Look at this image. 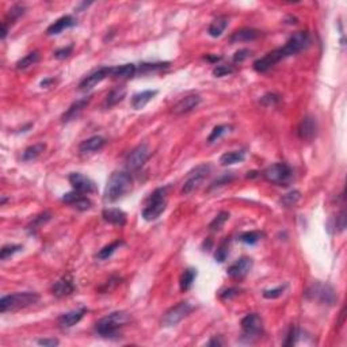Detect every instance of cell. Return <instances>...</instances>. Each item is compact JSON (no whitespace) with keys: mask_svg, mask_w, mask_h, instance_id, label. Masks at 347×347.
<instances>
[{"mask_svg":"<svg viewBox=\"0 0 347 347\" xmlns=\"http://www.w3.org/2000/svg\"><path fill=\"white\" fill-rule=\"evenodd\" d=\"M132 189V175L126 171H114L106 183L103 200L105 202H115L126 196Z\"/></svg>","mask_w":347,"mask_h":347,"instance_id":"1","label":"cell"},{"mask_svg":"<svg viewBox=\"0 0 347 347\" xmlns=\"http://www.w3.org/2000/svg\"><path fill=\"white\" fill-rule=\"evenodd\" d=\"M130 320H132V316L128 312H113L96 321L95 331L102 338H114L118 335L119 328L128 324Z\"/></svg>","mask_w":347,"mask_h":347,"instance_id":"2","label":"cell"},{"mask_svg":"<svg viewBox=\"0 0 347 347\" xmlns=\"http://www.w3.org/2000/svg\"><path fill=\"white\" fill-rule=\"evenodd\" d=\"M40 301V294L34 292H21L3 296L0 298V312H14L28 308Z\"/></svg>","mask_w":347,"mask_h":347,"instance_id":"3","label":"cell"},{"mask_svg":"<svg viewBox=\"0 0 347 347\" xmlns=\"http://www.w3.org/2000/svg\"><path fill=\"white\" fill-rule=\"evenodd\" d=\"M305 298L309 301L319 302L321 305L332 306L335 302L338 301V296L335 289L324 282H313L309 288L305 290Z\"/></svg>","mask_w":347,"mask_h":347,"instance_id":"4","label":"cell"},{"mask_svg":"<svg viewBox=\"0 0 347 347\" xmlns=\"http://www.w3.org/2000/svg\"><path fill=\"white\" fill-rule=\"evenodd\" d=\"M165 193H167V188H160L156 189L155 192L149 196L148 201H146L145 208L142 209V217H144V220L153 221V220L159 219L160 215L167 208Z\"/></svg>","mask_w":347,"mask_h":347,"instance_id":"5","label":"cell"},{"mask_svg":"<svg viewBox=\"0 0 347 347\" xmlns=\"http://www.w3.org/2000/svg\"><path fill=\"white\" fill-rule=\"evenodd\" d=\"M262 177L269 183L278 186H288L293 179L292 167L286 163H275L262 172Z\"/></svg>","mask_w":347,"mask_h":347,"instance_id":"6","label":"cell"},{"mask_svg":"<svg viewBox=\"0 0 347 347\" xmlns=\"http://www.w3.org/2000/svg\"><path fill=\"white\" fill-rule=\"evenodd\" d=\"M311 44V36L308 32H297L294 33L290 38H289L286 44L279 48L281 49V53H282L283 59L286 57H290V56H294L297 53H300L301 51H304L305 48H308Z\"/></svg>","mask_w":347,"mask_h":347,"instance_id":"7","label":"cell"},{"mask_svg":"<svg viewBox=\"0 0 347 347\" xmlns=\"http://www.w3.org/2000/svg\"><path fill=\"white\" fill-rule=\"evenodd\" d=\"M210 172H212V165L209 163L197 165L196 168L189 172L188 179H186V182L183 185V194H190V193L196 192L197 189L204 183V181L209 177Z\"/></svg>","mask_w":347,"mask_h":347,"instance_id":"8","label":"cell"},{"mask_svg":"<svg viewBox=\"0 0 347 347\" xmlns=\"http://www.w3.org/2000/svg\"><path fill=\"white\" fill-rule=\"evenodd\" d=\"M193 309L194 308H193L190 302H179V304H177V305L165 312L163 319H161V324H163V327H173V325L181 323L185 317H188L193 312Z\"/></svg>","mask_w":347,"mask_h":347,"instance_id":"9","label":"cell"},{"mask_svg":"<svg viewBox=\"0 0 347 347\" xmlns=\"http://www.w3.org/2000/svg\"><path fill=\"white\" fill-rule=\"evenodd\" d=\"M243 336L251 342V339L259 338L263 331V320L258 313H250L242 319Z\"/></svg>","mask_w":347,"mask_h":347,"instance_id":"10","label":"cell"},{"mask_svg":"<svg viewBox=\"0 0 347 347\" xmlns=\"http://www.w3.org/2000/svg\"><path fill=\"white\" fill-rule=\"evenodd\" d=\"M151 156V151H149V146L146 144H140L134 149H132V152L129 153L125 163H126V168L129 171H137L145 164V161L149 159Z\"/></svg>","mask_w":347,"mask_h":347,"instance_id":"11","label":"cell"},{"mask_svg":"<svg viewBox=\"0 0 347 347\" xmlns=\"http://www.w3.org/2000/svg\"><path fill=\"white\" fill-rule=\"evenodd\" d=\"M111 73H113V67H101V68H98L90 75H87L86 78L79 83V90L80 91H90L96 84L103 82L107 76H111Z\"/></svg>","mask_w":347,"mask_h":347,"instance_id":"12","label":"cell"},{"mask_svg":"<svg viewBox=\"0 0 347 347\" xmlns=\"http://www.w3.org/2000/svg\"><path fill=\"white\" fill-rule=\"evenodd\" d=\"M68 181L71 183V186L73 188V190L78 193H82V194H91V193L95 192V183L92 182L91 179L83 175L80 172H71L68 177Z\"/></svg>","mask_w":347,"mask_h":347,"instance_id":"13","label":"cell"},{"mask_svg":"<svg viewBox=\"0 0 347 347\" xmlns=\"http://www.w3.org/2000/svg\"><path fill=\"white\" fill-rule=\"evenodd\" d=\"M317 134V122L315 117L312 115H305L298 123L297 128V136L302 141H312Z\"/></svg>","mask_w":347,"mask_h":347,"instance_id":"14","label":"cell"},{"mask_svg":"<svg viewBox=\"0 0 347 347\" xmlns=\"http://www.w3.org/2000/svg\"><path fill=\"white\" fill-rule=\"evenodd\" d=\"M283 56L281 53V49H275V51L269 52L267 55L263 56L262 59H258L254 63V69L258 73H265L267 71L273 68L274 65H277L279 61H282Z\"/></svg>","mask_w":347,"mask_h":347,"instance_id":"15","label":"cell"},{"mask_svg":"<svg viewBox=\"0 0 347 347\" xmlns=\"http://www.w3.org/2000/svg\"><path fill=\"white\" fill-rule=\"evenodd\" d=\"M252 265H254V262H252L251 258L243 256V258L238 259L236 262H233L232 265L229 266L227 273H228V275L231 278L242 279L251 271Z\"/></svg>","mask_w":347,"mask_h":347,"instance_id":"16","label":"cell"},{"mask_svg":"<svg viewBox=\"0 0 347 347\" xmlns=\"http://www.w3.org/2000/svg\"><path fill=\"white\" fill-rule=\"evenodd\" d=\"M202 98L197 94H192V95H188L182 98L181 101L177 103V105L172 107V113L175 115H182L188 114L190 111H193L194 109H197L198 106L201 105Z\"/></svg>","mask_w":347,"mask_h":347,"instance_id":"17","label":"cell"},{"mask_svg":"<svg viewBox=\"0 0 347 347\" xmlns=\"http://www.w3.org/2000/svg\"><path fill=\"white\" fill-rule=\"evenodd\" d=\"M91 99H92V96L88 95V96H84V98H80V99H78V101L73 102L72 105L69 106L68 109H67V111H65L64 114L61 115V121H63L64 123H67V122H71V121H73V119L78 118L79 115L83 113V110L86 109L87 106L90 105Z\"/></svg>","mask_w":347,"mask_h":347,"instance_id":"18","label":"cell"},{"mask_svg":"<svg viewBox=\"0 0 347 347\" xmlns=\"http://www.w3.org/2000/svg\"><path fill=\"white\" fill-rule=\"evenodd\" d=\"M63 202L68 204V205H71L72 208H75V209L80 210V212L88 210L92 206V202L90 201L84 194L75 192V190L64 194V197H63Z\"/></svg>","mask_w":347,"mask_h":347,"instance_id":"19","label":"cell"},{"mask_svg":"<svg viewBox=\"0 0 347 347\" xmlns=\"http://www.w3.org/2000/svg\"><path fill=\"white\" fill-rule=\"evenodd\" d=\"M75 292V285H73V279L69 274L64 275L63 278H60L57 282L53 283L52 286V294L57 298H63Z\"/></svg>","mask_w":347,"mask_h":347,"instance_id":"20","label":"cell"},{"mask_svg":"<svg viewBox=\"0 0 347 347\" xmlns=\"http://www.w3.org/2000/svg\"><path fill=\"white\" fill-rule=\"evenodd\" d=\"M87 313L86 308H79V309H75V311L67 312V313H63L57 319V324L61 328H71L75 324H78L79 321L84 317V315Z\"/></svg>","mask_w":347,"mask_h":347,"instance_id":"21","label":"cell"},{"mask_svg":"<svg viewBox=\"0 0 347 347\" xmlns=\"http://www.w3.org/2000/svg\"><path fill=\"white\" fill-rule=\"evenodd\" d=\"M106 138L102 136H92V137L87 138L84 141L80 142L79 145V152L82 155H91L95 152L101 151L102 148L105 146Z\"/></svg>","mask_w":347,"mask_h":347,"instance_id":"22","label":"cell"},{"mask_svg":"<svg viewBox=\"0 0 347 347\" xmlns=\"http://www.w3.org/2000/svg\"><path fill=\"white\" fill-rule=\"evenodd\" d=\"M73 26H76V19L73 18L72 15H64L46 29V34L48 36H57L60 33H63L67 29L73 28Z\"/></svg>","mask_w":347,"mask_h":347,"instance_id":"23","label":"cell"},{"mask_svg":"<svg viewBox=\"0 0 347 347\" xmlns=\"http://www.w3.org/2000/svg\"><path fill=\"white\" fill-rule=\"evenodd\" d=\"M102 217L109 224L118 225V227H123L126 224V213L118 208H107L102 212Z\"/></svg>","mask_w":347,"mask_h":347,"instance_id":"24","label":"cell"},{"mask_svg":"<svg viewBox=\"0 0 347 347\" xmlns=\"http://www.w3.org/2000/svg\"><path fill=\"white\" fill-rule=\"evenodd\" d=\"M262 33L256 29H250V28H244V29H239L235 33H232V36L229 37V41L232 44H239V42H250V41H255L256 38H259Z\"/></svg>","mask_w":347,"mask_h":347,"instance_id":"25","label":"cell"},{"mask_svg":"<svg viewBox=\"0 0 347 347\" xmlns=\"http://www.w3.org/2000/svg\"><path fill=\"white\" fill-rule=\"evenodd\" d=\"M126 96V87L125 86H118L113 88L111 91L107 94L105 102H103V107L105 109H111L119 103V102L123 101V98Z\"/></svg>","mask_w":347,"mask_h":347,"instance_id":"26","label":"cell"},{"mask_svg":"<svg viewBox=\"0 0 347 347\" xmlns=\"http://www.w3.org/2000/svg\"><path fill=\"white\" fill-rule=\"evenodd\" d=\"M157 95L156 90H145V91L138 92L132 96V107L134 110L144 109L149 102L153 99V96Z\"/></svg>","mask_w":347,"mask_h":347,"instance_id":"27","label":"cell"},{"mask_svg":"<svg viewBox=\"0 0 347 347\" xmlns=\"http://www.w3.org/2000/svg\"><path fill=\"white\" fill-rule=\"evenodd\" d=\"M228 28V18L225 15H220L216 19H213V22L209 25L208 33L210 37L217 38V37L223 36V33L225 32V29Z\"/></svg>","mask_w":347,"mask_h":347,"instance_id":"28","label":"cell"},{"mask_svg":"<svg viewBox=\"0 0 347 347\" xmlns=\"http://www.w3.org/2000/svg\"><path fill=\"white\" fill-rule=\"evenodd\" d=\"M137 75V65L136 64H123L119 67H113L111 76L114 79H129Z\"/></svg>","mask_w":347,"mask_h":347,"instance_id":"29","label":"cell"},{"mask_svg":"<svg viewBox=\"0 0 347 347\" xmlns=\"http://www.w3.org/2000/svg\"><path fill=\"white\" fill-rule=\"evenodd\" d=\"M46 151V144L44 142H38V144H34V145L28 146L22 153V160L23 161H33V160L38 159L40 156Z\"/></svg>","mask_w":347,"mask_h":347,"instance_id":"30","label":"cell"},{"mask_svg":"<svg viewBox=\"0 0 347 347\" xmlns=\"http://www.w3.org/2000/svg\"><path fill=\"white\" fill-rule=\"evenodd\" d=\"M246 159V152L244 151H231L225 152L224 155L220 157V164L221 165H232L236 163H242Z\"/></svg>","mask_w":347,"mask_h":347,"instance_id":"31","label":"cell"},{"mask_svg":"<svg viewBox=\"0 0 347 347\" xmlns=\"http://www.w3.org/2000/svg\"><path fill=\"white\" fill-rule=\"evenodd\" d=\"M197 278V269H186L183 271V274L181 275V279H179V286H181V290L182 292H189L192 289L193 283Z\"/></svg>","mask_w":347,"mask_h":347,"instance_id":"32","label":"cell"},{"mask_svg":"<svg viewBox=\"0 0 347 347\" xmlns=\"http://www.w3.org/2000/svg\"><path fill=\"white\" fill-rule=\"evenodd\" d=\"M169 67V63H142L140 67H137L138 75H148V73H155L164 71Z\"/></svg>","mask_w":347,"mask_h":347,"instance_id":"33","label":"cell"},{"mask_svg":"<svg viewBox=\"0 0 347 347\" xmlns=\"http://www.w3.org/2000/svg\"><path fill=\"white\" fill-rule=\"evenodd\" d=\"M38 61H40V53L37 51H34L19 60L18 63L15 64V68L18 69V71H25V69L30 68L32 65L37 64Z\"/></svg>","mask_w":347,"mask_h":347,"instance_id":"34","label":"cell"},{"mask_svg":"<svg viewBox=\"0 0 347 347\" xmlns=\"http://www.w3.org/2000/svg\"><path fill=\"white\" fill-rule=\"evenodd\" d=\"M52 215L48 213V212H44L41 215H38L37 217H34L32 223L28 225V232L29 233H36L38 229L41 228L42 225H45L49 220H51Z\"/></svg>","mask_w":347,"mask_h":347,"instance_id":"35","label":"cell"},{"mask_svg":"<svg viewBox=\"0 0 347 347\" xmlns=\"http://www.w3.org/2000/svg\"><path fill=\"white\" fill-rule=\"evenodd\" d=\"M123 242L122 240H117V242H113L110 243V244H107V246H105L103 248H102L101 251L96 254V258L101 260H106L109 259L110 256L113 255L117 250H118L119 247L122 246Z\"/></svg>","mask_w":347,"mask_h":347,"instance_id":"36","label":"cell"},{"mask_svg":"<svg viewBox=\"0 0 347 347\" xmlns=\"http://www.w3.org/2000/svg\"><path fill=\"white\" fill-rule=\"evenodd\" d=\"M300 200H301V193L298 192V190H293V192L285 194V196L279 200V202H281V205L285 206V208H292V206H296Z\"/></svg>","mask_w":347,"mask_h":347,"instance_id":"37","label":"cell"},{"mask_svg":"<svg viewBox=\"0 0 347 347\" xmlns=\"http://www.w3.org/2000/svg\"><path fill=\"white\" fill-rule=\"evenodd\" d=\"M231 129H232L231 125H217V126H215L213 130L210 132L209 137H208V142H209V144H213V142L217 141L221 136H224L225 133L231 132Z\"/></svg>","mask_w":347,"mask_h":347,"instance_id":"38","label":"cell"},{"mask_svg":"<svg viewBox=\"0 0 347 347\" xmlns=\"http://www.w3.org/2000/svg\"><path fill=\"white\" fill-rule=\"evenodd\" d=\"M263 238V233L258 232V231H251V232H244L239 236V240L244 244H250L254 246L258 242H260V239Z\"/></svg>","mask_w":347,"mask_h":347,"instance_id":"39","label":"cell"},{"mask_svg":"<svg viewBox=\"0 0 347 347\" xmlns=\"http://www.w3.org/2000/svg\"><path fill=\"white\" fill-rule=\"evenodd\" d=\"M229 220V213L228 212H220L219 215L216 216L213 221L209 224L210 231H220V229L224 227V224Z\"/></svg>","mask_w":347,"mask_h":347,"instance_id":"40","label":"cell"},{"mask_svg":"<svg viewBox=\"0 0 347 347\" xmlns=\"http://www.w3.org/2000/svg\"><path fill=\"white\" fill-rule=\"evenodd\" d=\"M228 252H229V240L228 238H227L224 242L221 243V244L217 247V250H216V254H215L216 262H219V263L225 262L227 256H228Z\"/></svg>","mask_w":347,"mask_h":347,"instance_id":"41","label":"cell"},{"mask_svg":"<svg viewBox=\"0 0 347 347\" xmlns=\"http://www.w3.org/2000/svg\"><path fill=\"white\" fill-rule=\"evenodd\" d=\"M233 179H235V173L233 172L223 173V175H220L216 181L212 182V185L209 186V190H213V189L216 188H221V186H224V185H228V183L232 182Z\"/></svg>","mask_w":347,"mask_h":347,"instance_id":"42","label":"cell"},{"mask_svg":"<svg viewBox=\"0 0 347 347\" xmlns=\"http://www.w3.org/2000/svg\"><path fill=\"white\" fill-rule=\"evenodd\" d=\"M22 248L23 247L19 246V244H9V246H5L2 248V251H0V259H9V258H11L13 255H15L17 252L21 251Z\"/></svg>","mask_w":347,"mask_h":347,"instance_id":"43","label":"cell"},{"mask_svg":"<svg viewBox=\"0 0 347 347\" xmlns=\"http://www.w3.org/2000/svg\"><path fill=\"white\" fill-rule=\"evenodd\" d=\"M23 14H25V6L22 5L13 6V7L10 9L9 14H7V19H6L5 22H7V21H10L11 23L15 22V21L21 18Z\"/></svg>","mask_w":347,"mask_h":347,"instance_id":"44","label":"cell"},{"mask_svg":"<svg viewBox=\"0 0 347 347\" xmlns=\"http://www.w3.org/2000/svg\"><path fill=\"white\" fill-rule=\"evenodd\" d=\"M279 101H281V96L278 94H274V92H269L260 98V103L266 107H273V106L278 105Z\"/></svg>","mask_w":347,"mask_h":347,"instance_id":"45","label":"cell"},{"mask_svg":"<svg viewBox=\"0 0 347 347\" xmlns=\"http://www.w3.org/2000/svg\"><path fill=\"white\" fill-rule=\"evenodd\" d=\"M121 281H122V278L121 277H118V275H111L107 281H106L105 283H103V286H102L99 290H101L102 293H109L111 292L113 289L117 288L119 283H121Z\"/></svg>","mask_w":347,"mask_h":347,"instance_id":"46","label":"cell"},{"mask_svg":"<svg viewBox=\"0 0 347 347\" xmlns=\"http://www.w3.org/2000/svg\"><path fill=\"white\" fill-rule=\"evenodd\" d=\"M301 333H300V329L296 328V327H290V329H289L288 335H286V338H285V342H283V346H294L297 342V339H298V336H300Z\"/></svg>","mask_w":347,"mask_h":347,"instance_id":"47","label":"cell"},{"mask_svg":"<svg viewBox=\"0 0 347 347\" xmlns=\"http://www.w3.org/2000/svg\"><path fill=\"white\" fill-rule=\"evenodd\" d=\"M288 285H282V286H278L275 289H269V290H265L263 292V297L267 298V300H274V298H278L283 294V292L286 290Z\"/></svg>","mask_w":347,"mask_h":347,"instance_id":"48","label":"cell"},{"mask_svg":"<svg viewBox=\"0 0 347 347\" xmlns=\"http://www.w3.org/2000/svg\"><path fill=\"white\" fill-rule=\"evenodd\" d=\"M235 72V68L233 65H217L215 69H213V76L216 78H223V76H228L231 73Z\"/></svg>","mask_w":347,"mask_h":347,"instance_id":"49","label":"cell"},{"mask_svg":"<svg viewBox=\"0 0 347 347\" xmlns=\"http://www.w3.org/2000/svg\"><path fill=\"white\" fill-rule=\"evenodd\" d=\"M333 228L336 232H343L344 228H346V212L344 210H340L339 215H336V219H335V223H333Z\"/></svg>","mask_w":347,"mask_h":347,"instance_id":"50","label":"cell"},{"mask_svg":"<svg viewBox=\"0 0 347 347\" xmlns=\"http://www.w3.org/2000/svg\"><path fill=\"white\" fill-rule=\"evenodd\" d=\"M251 53L252 52L250 51V49H240V51H238L232 57L233 64H240L243 61H246V60L251 56Z\"/></svg>","mask_w":347,"mask_h":347,"instance_id":"51","label":"cell"},{"mask_svg":"<svg viewBox=\"0 0 347 347\" xmlns=\"http://www.w3.org/2000/svg\"><path fill=\"white\" fill-rule=\"evenodd\" d=\"M72 51H73V45L65 46V48L57 49V51L55 52V57H56V59H59V60L68 59L69 56L72 55Z\"/></svg>","mask_w":347,"mask_h":347,"instance_id":"52","label":"cell"},{"mask_svg":"<svg viewBox=\"0 0 347 347\" xmlns=\"http://www.w3.org/2000/svg\"><path fill=\"white\" fill-rule=\"evenodd\" d=\"M240 292H242V290L239 288H229L227 289V290H224V292L220 293V298H221V300H231L233 297L239 296Z\"/></svg>","mask_w":347,"mask_h":347,"instance_id":"53","label":"cell"},{"mask_svg":"<svg viewBox=\"0 0 347 347\" xmlns=\"http://www.w3.org/2000/svg\"><path fill=\"white\" fill-rule=\"evenodd\" d=\"M38 344L40 346H45V347H55L59 346V340L55 338H46V339H38Z\"/></svg>","mask_w":347,"mask_h":347,"instance_id":"54","label":"cell"},{"mask_svg":"<svg viewBox=\"0 0 347 347\" xmlns=\"http://www.w3.org/2000/svg\"><path fill=\"white\" fill-rule=\"evenodd\" d=\"M223 344H224V342L220 339V336H215L208 342V346H223Z\"/></svg>","mask_w":347,"mask_h":347,"instance_id":"55","label":"cell"},{"mask_svg":"<svg viewBox=\"0 0 347 347\" xmlns=\"http://www.w3.org/2000/svg\"><path fill=\"white\" fill-rule=\"evenodd\" d=\"M55 83H56L55 78H48V79H45V80H42L41 87L42 88H48V87H51L52 84H55Z\"/></svg>","mask_w":347,"mask_h":347,"instance_id":"56","label":"cell"},{"mask_svg":"<svg viewBox=\"0 0 347 347\" xmlns=\"http://www.w3.org/2000/svg\"><path fill=\"white\" fill-rule=\"evenodd\" d=\"M205 60L210 61V63H217L221 60V56H205Z\"/></svg>","mask_w":347,"mask_h":347,"instance_id":"57","label":"cell"},{"mask_svg":"<svg viewBox=\"0 0 347 347\" xmlns=\"http://www.w3.org/2000/svg\"><path fill=\"white\" fill-rule=\"evenodd\" d=\"M9 34V25L3 22V30H2V40H6V37Z\"/></svg>","mask_w":347,"mask_h":347,"instance_id":"58","label":"cell"},{"mask_svg":"<svg viewBox=\"0 0 347 347\" xmlns=\"http://www.w3.org/2000/svg\"><path fill=\"white\" fill-rule=\"evenodd\" d=\"M6 201H7V198H6V197H3V198H2V202H0V205H2V206L5 205Z\"/></svg>","mask_w":347,"mask_h":347,"instance_id":"59","label":"cell"}]
</instances>
